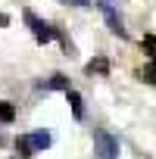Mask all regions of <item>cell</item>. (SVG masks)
I'll return each instance as SVG.
<instances>
[{
	"label": "cell",
	"mask_w": 156,
	"mask_h": 159,
	"mask_svg": "<svg viewBox=\"0 0 156 159\" xmlns=\"http://www.w3.org/2000/svg\"><path fill=\"white\" fill-rule=\"evenodd\" d=\"M50 147V134L41 128V131H34V134H22L19 140H16V150L22 153V156H34V153H44Z\"/></svg>",
	"instance_id": "cell-1"
},
{
	"label": "cell",
	"mask_w": 156,
	"mask_h": 159,
	"mask_svg": "<svg viewBox=\"0 0 156 159\" xmlns=\"http://www.w3.org/2000/svg\"><path fill=\"white\" fill-rule=\"evenodd\" d=\"M94 153H97V159H119V137H112L109 131H97Z\"/></svg>",
	"instance_id": "cell-2"
},
{
	"label": "cell",
	"mask_w": 156,
	"mask_h": 159,
	"mask_svg": "<svg viewBox=\"0 0 156 159\" xmlns=\"http://www.w3.org/2000/svg\"><path fill=\"white\" fill-rule=\"evenodd\" d=\"M25 22L31 25V34H34V41H38V44H47V41H53V38L59 34V31H56L53 25H47V22H41V19H38L34 13H25Z\"/></svg>",
	"instance_id": "cell-3"
},
{
	"label": "cell",
	"mask_w": 156,
	"mask_h": 159,
	"mask_svg": "<svg viewBox=\"0 0 156 159\" xmlns=\"http://www.w3.org/2000/svg\"><path fill=\"white\" fill-rule=\"evenodd\" d=\"M97 7H100V13L106 16V22H109V31L112 34H125V28H122V19H119V13H116V3L112 0H97Z\"/></svg>",
	"instance_id": "cell-4"
},
{
	"label": "cell",
	"mask_w": 156,
	"mask_h": 159,
	"mask_svg": "<svg viewBox=\"0 0 156 159\" xmlns=\"http://www.w3.org/2000/svg\"><path fill=\"white\" fill-rule=\"evenodd\" d=\"M69 94V103H72V112H75V119H81L85 116V106H81V94L78 91H66Z\"/></svg>",
	"instance_id": "cell-5"
},
{
	"label": "cell",
	"mask_w": 156,
	"mask_h": 159,
	"mask_svg": "<svg viewBox=\"0 0 156 159\" xmlns=\"http://www.w3.org/2000/svg\"><path fill=\"white\" fill-rule=\"evenodd\" d=\"M94 72H97V75H106V72H109V62H106L103 56H97L94 62H88V75H94Z\"/></svg>",
	"instance_id": "cell-6"
},
{
	"label": "cell",
	"mask_w": 156,
	"mask_h": 159,
	"mask_svg": "<svg viewBox=\"0 0 156 159\" xmlns=\"http://www.w3.org/2000/svg\"><path fill=\"white\" fill-rule=\"evenodd\" d=\"M47 88H53V91H69V78H66V75H53L50 81H47Z\"/></svg>",
	"instance_id": "cell-7"
},
{
	"label": "cell",
	"mask_w": 156,
	"mask_h": 159,
	"mask_svg": "<svg viewBox=\"0 0 156 159\" xmlns=\"http://www.w3.org/2000/svg\"><path fill=\"white\" fill-rule=\"evenodd\" d=\"M137 75H140V81H147V84H156V62H153V66H144Z\"/></svg>",
	"instance_id": "cell-8"
},
{
	"label": "cell",
	"mask_w": 156,
	"mask_h": 159,
	"mask_svg": "<svg viewBox=\"0 0 156 159\" xmlns=\"http://www.w3.org/2000/svg\"><path fill=\"white\" fill-rule=\"evenodd\" d=\"M16 119V106L13 103H0V122H13Z\"/></svg>",
	"instance_id": "cell-9"
},
{
	"label": "cell",
	"mask_w": 156,
	"mask_h": 159,
	"mask_svg": "<svg viewBox=\"0 0 156 159\" xmlns=\"http://www.w3.org/2000/svg\"><path fill=\"white\" fill-rule=\"evenodd\" d=\"M144 50H150V56L156 59V38H153V34H147V38H144Z\"/></svg>",
	"instance_id": "cell-10"
},
{
	"label": "cell",
	"mask_w": 156,
	"mask_h": 159,
	"mask_svg": "<svg viewBox=\"0 0 156 159\" xmlns=\"http://www.w3.org/2000/svg\"><path fill=\"white\" fill-rule=\"evenodd\" d=\"M62 3H72V7H88V0H62Z\"/></svg>",
	"instance_id": "cell-11"
},
{
	"label": "cell",
	"mask_w": 156,
	"mask_h": 159,
	"mask_svg": "<svg viewBox=\"0 0 156 159\" xmlns=\"http://www.w3.org/2000/svg\"><path fill=\"white\" fill-rule=\"evenodd\" d=\"M0 25H7V16H0Z\"/></svg>",
	"instance_id": "cell-12"
}]
</instances>
